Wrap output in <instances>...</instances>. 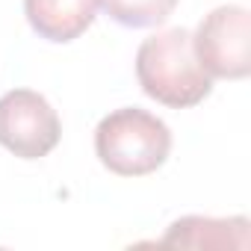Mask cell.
<instances>
[{
  "mask_svg": "<svg viewBox=\"0 0 251 251\" xmlns=\"http://www.w3.org/2000/svg\"><path fill=\"white\" fill-rule=\"evenodd\" d=\"M136 77L148 98L172 109H189L213 92V77L201 68L192 33L183 27L163 30L139 45Z\"/></svg>",
  "mask_w": 251,
  "mask_h": 251,
  "instance_id": "6da1fadb",
  "label": "cell"
},
{
  "mask_svg": "<svg viewBox=\"0 0 251 251\" xmlns=\"http://www.w3.org/2000/svg\"><path fill=\"white\" fill-rule=\"evenodd\" d=\"M103 12L121 27H160L177 6V0H98Z\"/></svg>",
  "mask_w": 251,
  "mask_h": 251,
  "instance_id": "52a82bcc",
  "label": "cell"
},
{
  "mask_svg": "<svg viewBox=\"0 0 251 251\" xmlns=\"http://www.w3.org/2000/svg\"><path fill=\"white\" fill-rule=\"evenodd\" d=\"M98 12V0H24V15L30 27L56 45L83 36Z\"/></svg>",
  "mask_w": 251,
  "mask_h": 251,
  "instance_id": "5b68a950",
  "label": "cell"
},
{
  "mask_svg": "<svg viewBox=\"0 0 251 251\" xmlns=\"http://www.w3.org/2000/svg\"><path fill=\"white\" fill-rule=\"evenodd\" d=\"M163 245H186V248H248V219H204L186 216L177 219Z\"/></svg>",
  "mask_w": 251,
  "mask_h": 251,
  "instance_id": "8992f818",
  "label": "cell"
},
{
  "mask_svg": "<svg viewBox=\"0 0 251 251\" xmlns=\"http://www.w3.org/2000/svg\"><path fill=\"white\" fill-rule=\"evenodd\" d=\"M95 154L112 175L142 177L169 160L172 130L148 109L121 106L100 118L95 130Z\"/></svg>",
  "mask_w": 251,
  "mask_h": 251,
  "instance_id": "7a4b0ae2",
  "label": "cell"
},
{
  "mask_svg": "<svg viewBox=\"0 0 251 251\" xmlns=\"http://www.w3.org/2000/svg\"><path fill=\"white\" fill-rule=\"evenodd\" d=\"M195 56L210 77L242 80L251 71V18L245 6H219L192 36Z\"/></svg>",
  "mask_w": 251,
  "mask_h": 251,
  "instance_id": "3957f363",
  "label": "cell"
},
{
  "mask_svg": "<svg viewBox=\"0 0 251 251\" xmlns=\"http://www.w3.org/2000/svg\"><path fill=\"white\" fill-rule=\"evenodd\" d=\"M62 136L56 109L33 89H12L0 98V145L21 160L48 157Z\"/></svg>",
  "mask_w": 251,
  "mask_h": 251,
  "instance_id": "277c9868",
  "label": "cell"
}]
</instances>
